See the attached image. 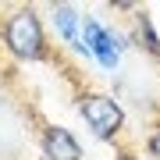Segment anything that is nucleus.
<instances>
[{"instance_id": "obj_1", "label": "nucleus", "mask_w": 160, "mask_h": 160, "mask_svg": "<svg viewBox=\"0 0 160 160\" xmlns=\"http://www.w3.org/2000/svg\"><path fill=\"white\" fill-rule=\"evenodd\" d=\"M0 43L22 64H43V61L53 57L46 29H43V18H39V7H32V4H18L4 14V22H0Z\"/></svg>"}, {"instance_id": "obj_2", "label": "nucleus", "mask_w": 160, "mask_h": 160, "mask_svg": "<svg viewBox=\"0 0 160 160\" xmlns=\"http://www.w3.org/2000/svg\"><path fill=\"white\" fill-rule=\"evenodd\" d=\"M75 107H78L82 121L89 125V132L100 139V142H114V139H121L128 118H125V107H121L118 96H110V92H96V89H86V92H78Z\"/></svg>"}, {"instance_id": "obj_3", "label": "nucleus", "mask_w": 160, "mask_h": 160, "mask_svg": "<svg viewBox=\"0 0 160 160\" xmlns=\"http://www.w3.org/2000/svg\"><path fill=\"white\" fill-rule=\"evenodd\" d=\"M82 46H86V57H92L103 71H118L121 53L132 43H128V36H121L110 25H103L96 14H82Z\"/></svg>"}, {"instance_id": "obj_4", "label": "nucleus", "mask_w": 160, "mask_h": 160, "mask_svg": "<svg viewBox=\"0 0 160 160\" xmlns=\"http://www.w3.org/2000/svg\"><path fill=\"white\" fill-rule=\"evenodd\" d=\"M39 149H43L46 160H82L86 157L82 146H78V139H75L71 128H64V125H43Z\"/></svg>"}, {"instance_id": "obj_5", "label": "nucleus", "mask_w": 160, "mask_h": 160, "mask_svg": "<svg viewBox=\"0 0 160 160\" xmlns=\"http://www.w3.org/2000/svg\"><path fill=\"white\" fill-rule=\"evenodd\" d=\"M50 22L68 50L86 53V46H82V11L75 4H50Z\"/></svg>"}, {"instance_id": "obj_6", "label": "nucleus", "mask_w": 160, "mask_h": 160, "mask_svg": "<svg viewBox=\"0 0 160 160\" xmlns=\"http://www.w3.org/2000/svg\"><path fill=\"white\" fill-rule=\"evenodd\" d=\"M128 43L139 46V50H146L153 61H160V36H157V29H153L149 11H142V7L132 11V36H128Z\"/></svg>"}, {"instance_id": "obj_7", "label": "nucleus", "mask_w": 160, "mask_h": 160, "mask_svg": "<svg viewBox=\"0 0 160 160\" xmlns=\"http://www.w3.org/2000/svg\"><path fill=\"white\" fill-rule=\"evenodd\" d=\"M142 149H146V157H149V160H160V121L149 128V135H146Z\"/></svg>"}, {"instance_id": "obj_8", "label": "nucleus", "mask_w": 160, "mask_h": 160, "mask_svg": "<svg viewBox=\"0 0 160 160\" xmlns=\"http://www.w3.org/2000/svg\"><path fill=\"white\" fill-rule=\"evenodd\" d=\"M114 160H149V157L135 153V149H118V157H114Z\"/></svg>"}]
</instances>
